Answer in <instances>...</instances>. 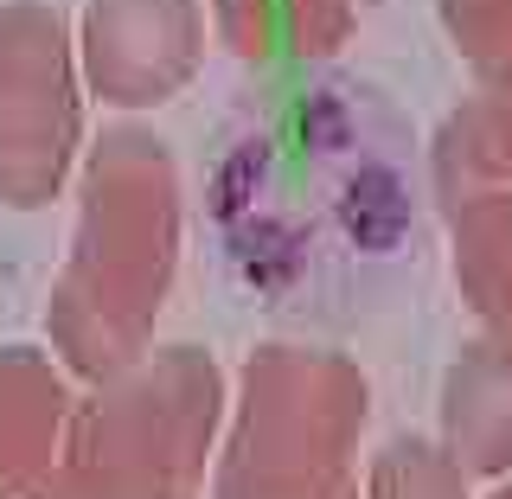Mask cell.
Masks as SVG:
<instances>
[{"instance_id":"cell-11","label":"cell","mask_w":512,"mask_h":499,"mask_svg":"<svg viewBox=\"0 0 512 499\" xmlns=\"http://www.w3.org/2000/svg\"><path fill=\"white\" fill-rule=\"evenodd\" d=\"M365 499H468V474L429 436H391L372 455Z\"/></svg>"},{"instance_id":"cell-3","label":"cell","mask_w":512,"mask_h":499,"mask_svg":"<svg viewBox=\"0 0 512 499\" xmlns=\"http://www.w3.org/2000/svg\"><path fill=\"white\" fill-rule=\"evenodd\" d=\"M365 416L372 384L346 352L256 346L237 378L212 499H340L352 487Z\"/></svg>"},{"instance_id":"cell-12","label":"cell","mask_w":512,"mask_h":499,"mask_svg":"<svg viewBox=\"0 0 512 499\" xmlns=\"http://www.w3.org/2000/svg\"><path fill=\"white\" fill-rule=\"evenodd\" d=\"M487 499H512V474H506V480H493V493H487Z\"/></svg>"},{"instance_id":"cell-7","label":"cell","mask_w":512,"mask_h":499,"mask_svg":"<svg viewBox=\"0 0 512 499\" xmlns=\"http://www.w3.org/2000/svg\"><path fill=\"white\" fill-rule=\"evenodd\" d=\"M442 32L474 71V96L442 122V135L487 180L512 186V0H436Z\"/></svg>"},{"instance_id":"cell-9","label":"cell","mask_w":512,"mask_h":499,"mask_svg":"<svg viewBox=\"0 0 512 499\" xmlns=\"http://www.w3.org/2000/svg\"><path fill=\"white\" fill-rule=\"evenodd\" d=\"M64 372L32 346H0V499H26L64 436Z\"/></svg>"},{"instance_id":"cell-6","label":"cell","mask_w":512,"mask_h":499,"mask_svg":"<svg viewBox=\"0 0 512 499\" xmlns=\"http://www.w3.org/2000/svg\"><path fill=\"white\" fill-rule=\"evenodd\" d=\"M429 180H436L448 237H455L461 301L480 320V340L512 352V186L487 180L448 135H436Z\"/></svg>"},{"instance_id":"cell-4","label":"cell","mask_w":512,"mask_h":499,"mask_svg":"<svg viewBox=\"0 0 512 499\" xmlns=\"http://www.w3.org/2000/svg\"><path fill=\"white\" fill-rule=\"evenodd\" d=\"M84 148V77L58 7H0V205H52Z\"/></svg>"},{"instance_id":"cell-2","label":"cell","mask_w":512,"mask_h":499,"mask_svg":"<svg viewBox=\"0 0 512 499\" xmlns=\"http://www.w3.org/2000/svg\"><path fill=\"white\" fill-rule=\"evenodd\" d=\"M224 423L205 346H148L64 410V436L26 499H192Z\"/></svg>"},{"instance_id":"cell-13","label":"cell","mask_w":512,"mask_h":499,"mask_svg":"<svg viewBox=\"0 0 512 499\" xmlns=\"http://www.w3.org/2000/svg\"><path fill=\"white\" fill-rule=\"evenodd\" d=\"M340 499H359V493H352V487H346V493H340Z\"/></svg>"},{"instance_id":"cell-8","label":"cell","mask_w":512,"mask_h":499,"mask_svg":"<svg viewBox=\"0 0 512 499\" xmlns=\"http://www.w3.org/2000/svg\"><path fill=\"white\" fill-rule=\"evenodd\" d=\"M442 448L468 480L512 474V352L474 340L442 378Z\"/></svg>"},{"instance_id":"cell-5","label":"cell","mask_w":512,"mask_h":499,"mask_svg":"<svg viewBox=\"0 0 512 499\" xmlns=\"http://www.w3.org/2000/svg\"><path fill=\"white\" fill-rule=\"evenodd\" d=\"M77 77L109 109L173 103L205 58L199 0H84L77 20Z\"/></svg>"},{"instance_id":"cell-10","label":"cell","mask_w":512,"mask_h":499,"mask_svg":"<svg viewBox=\"0 0 512 499\" xmlns=\"http://www.w3.org/2000/svg\"><path fill=\"white\" fill-rule=\"evenodd\" d=\"M352 0H212V32L244 64H314L352 39Z\"/></svg>"},{"instance_id":"cell-1","label":"cell","mask_w":512,"mask_h":499,"mask_svg":"<svg viewBox=\"0 0 512 499\" xmlns=\"http://www.w3.org/2000/svg\"><path fill=\"white\" fill-rule=\"evenodd\" d=\"M180 276V167L148 128H109L84 154L77 231L52 282L45 333L71 378H109L154 346Z\"/></svg>"}]
</instances>
